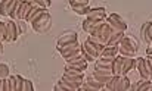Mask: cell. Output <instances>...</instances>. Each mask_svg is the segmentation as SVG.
I'll return each mask as SVG.
<instances>
[{
  "label": "cell",
  "mask_w": 152,
  "mask_h": 91,
  "mask_svg": "<svg viewBox=\"0 0 152 91\" xmlns=\"http://www.w3.org/2000/svg\"><path fill=\"white\" fill-rule=\"evenodd\" d=\"M31 27L36 32H46L52 27V16L48 10H43L39 16L31 21Z\"/></svg>",
  "instance_id": "obj_1"
},
{
  "label": "cell",
  "mask_w": 152,
  "mask_h": 91,
  "mask_svg": "<svg viewBox=\"0 0 152 91\" xmlns=\"http://www.w3.org/2000/svg\"><path fill=\"white\" fill-rule=\"evenodd\" d=\"M105 22L111 27V30H112L114 32H126V30H127L126 21H124L120 15H117V13L108 15L106 19H105Z\"/></svg>",
  "instance_id": "obj_2"
},
{
  "label": "cell",
  "mask_w": 152,
  "mask_h": 91,
  "mask_svg": "<svg viewBox=\"0 0 152 91\" xmlns=\"http://www.w3.org/2000/svg\"><path fill=\"white\" fill-rule=\"evenodd\" d=\"M80 47H81V44L77 41V43H72V44L64 46V47H58V51L65 60H68V59L80 54Z\"/></svg>",
  "instance_id": "obj_3"
},
{
  "label": "cell",
  "mask_w": 152,
  "mask_h": 91,
  "mask_svg": "<svg viewBox=\"0 0 152 91\" xmlns=\"http://www.w3.org/2000/svg\"><path fill=\"white\" fill-rule=\"evenodd\" d=\"M69 6L77 15H87L92 9V7H89L87 0H69Z\"/></svg>",
  "instance_id": "obj_4"
},
{
  "label": "cell",
  "mask_w": 152,
  "mask_h": 91,
  "mask_svg": "<svg viewBox=\"0 0 152 91\" xmlns=\"http://www.w3.org/2000/svg\"><path fill=\"white\" fill-rule=\"evenodd\" d=\"M86 19L87 21H92V22H105L106 19V10L105 7H95V9H90V12L86 15Z\"/></svg>",
  "instance_id": "obj_5"
},
{
  "label": "cell",
  "mask_w": 152,
  "mask_h": 91,
  "mask_svg": "<svg viewBox=\"0 0 152 91\" xmlns=\"http://www.w3.org/2000/svg\"><path fill=\"white\" fill-rule=\"evenodd\" d=\"M66 66L68 68H72V69H77V71H86L87 69V62L83 59V56L81 54H77V56H74V57H71V59H68L66 60Z\"/></svg>",
  "instance_id": "obj_6"
},
{
  "label": "cell",
  "mask_w": 152,
  "mask_h": 91,
  "mask_svg": "<svg viewBox=\"0 0 152 91\" xmlns=\"http://www.w3.org/2000/svg\"><path fill=\"white\" fill-rule=\"evenodd\" d=\"M72 43H77V32H74V31H66V32H64V34L56 40V48H58V47L68 46V44H72Z\"/></svg>",
  "instance_id": "obj_7"
},
{
  "label": "cell",
  "mask_w": 152,
  "mask_h": 91,
  "mask_svg": "<svg viewBox=\"0 0 152 91\" xmlns=\"http://www.w3.org/2000/svg\"><path fill=\"white\" fill-rule=\"evenodd\" d=\"M18 37H19V32L16 30L15 22L12 19L7 21L6 22V43H13V41L18 40Z\"/></svg>",
  "instance_id": "obj_8"
},
{
  "label": "cell",
  "mask_w": 152,
  "mask_h": 91,
  "mask_svg": "<svg viewBox=\"0 0 152 91\" xmlns=\"http://www.w3.org/2000/svg\"><path fill=\"white\" fill-rule=\"evenodd\" d=\"M92 77L96 79V81H99L102 85L105 87L109 81H111V78L114 77L112 75V71H102V69H95V72L92 74Z\"/></svg>",
  "instance_id": "obj_9"
},
{
  "label": "cell",
  "mask_w": 152,
  "mask_h": 91,
  "mask_svg": "<svg viewBox=\"0 0 152 91\" xmlns=\"http://www.w3.org/2000/svg\"><path fill=\"white\" fill-rule=\"evenodd\" d=\"M140 35H142V40L146 44L152 46V22L151 21H146V22L142 24V27H140Z\"/></svg>",
  "instance_id": "obj_10"
},
{
  "label": "cell",
  "mask_w": 152,
  "mask_h": 91,
  "mask_svg": "<svg viewBox=\"0 0 152 91\" xmlns=\"http://www.w3.org/2000/svg\"><path fill=\"white\" fill-rule=\"evenodd\" d=\"M118 46H123L124 48H127V50L136 53L137 48H139V41H137V38H134L133 35H124V38L121 40V43Z\"/></svg>",
  "instance_id": "obj_11"
},
{
  "label": "cell",
  "mask_w": 152,
  "mask_h": 91,
  "mask_svg": "<svg viewBox=\"0 0 152 91\" xmlns=\"http://www.w3.org/2000/svg\"><path fill=\"white\" fill-rule=\"evenodd\" d=\"M111 34H112L111 27H109L106 22H103V24L101 25V28H99V31H98V34H96L95 37H99V38H101V41H102V44L106 46V44H108V41H109Z\"/></svg>",
  "instance_id": "obj_12"
},
{
  "label": "cell",
  "mask_w": 152,
  "mask_h": 91,
  "mask_svg": "<svg viewBox=\"0 0 152 91\" xmlns=\"http://www.w3.org/2000/svg\"><path fill=\"white\" fill-rule=\"evenodd\" d=\"M117 56H118V46H105L99 54V57L109 59V60H114Z\"/></svg>",
  "instance_id": "obj_13"
},
{
  "label": "cell",
  "mask_w": 152,
  "mask_h": 91,
  "mask_svg": "<svg viewBox=\"0 0 152 91\" xmlns=\"http://www.w3.org/2000/svg\"><path fill=\"white\" fill-rule=\"evenodd\" d=\"M102 24L103 22H92V21L86 19V21H83V30L86 32H89V35H96Z\"/></svg>",
  "instance_id": "obj_14"
},
{
  "label": "cell",
  "mask_w": 152,
  "mask_h": 91,
  "mask_svg": "<svg viewBox=\"0 0 152 91\" xmlns=\"http://www.w3.org/2000/svg\"><path fill=\"white\" fill-rule=\"evenodd\" d=\"M136 68V59L134 57H123V69H121V77H127V74Z\"/></svg>",
  "instance_id": "obj_15"
},
{
  "label": "cell",
  "mask_w": 152,
  "mask_h": 91,
  "mask_svg": "<svg viewBox=\"0 0 152 91\" xmlns=\"http://www.w3.org/2000/svg\"><path fill=\"white\" fill-rule=\"evenodd\" d=\"M136 69H137V72H139V75L142 77L143 81H149V77H148V72H146V60H145V57L136 59Z\"/></svg>",
  "instance_id": "obj_16"
},
{
  "label": "cell",
  "mask_w": 152,
  "mask_h": 91,
  "mask_svg": "<svg viewBox=\"0 0 152 91\" xmlns=\"http://www.w3.org/2000/svg\"><path fill=\"white\" fill-rule=\"evenodd\" d=\"M112 62H114V60L98 57V59L95 60V69H102V71H111V68H112Z\"/></svg>",
  "instance_id": "obj_17"
},
{
  "label": "cell",
  "mask_w": 152,
  "mask_h": 91,
  "mask_svg": "<svg viewBox=\"0 0 152 91\" xmlns=\"http://www.w3.org/2000/svg\"><path fill=\"white\" fill-rule=\"evenodd\" d=\"M21 0H13L12 1V6H10V15L9 18L12 21H18L19 19V10H21Z\"/></svg>",
  "instance_id": "obj_18"
},
{
  "label": "cell",
  "mask_w": 152,
  "mask_h": 91,
  "mask_svg": "<svg viewBox=\"0 0 152 91\" xmlns=\"http://www.w3.org/2000/svg\"><path fill=\"white\" fill-rule=\"evenodd\" d=\"M31 9H33V4H31V0H27V1H22V3H21V10H19V19H21V21H25Z\"/></svg>",
  "instance_id": "obj_19"
},
{
  "label": "cell",
  "mask_w": 152,
  "mask_h": 91,
  "mask_svg": "<svg viewBox=\"0 0 152 91\" xmlns=\"http://www.w3.org/2000/svg\"><path fill=\"white\" fill-rule=\"evenodd\" d=\"M121 69H123V57L121 56H117L112 62V75L114 77H121Z\"/></svg>",
  "instance_id": "obj_20"
},
{
  "label": "cell",
  "mask_w": 152,
  "mask_h": 91,
  "mask_svg": "<svg viewBox=\"0 0 152 91\" xmlns=\"http://www.w3.org/2000/svg\"><path fill=\"white\" fill-rule=\"evenodd\" d=\"M105 88L109 91H121V77H112Z\"/></svg>",
  "instance_id": "obj_21"
},
{
  "label": "cell",
  "mask_w": 152,
  "mask_h": 91,
  "mask_svg": "<svg viewBox=\"0 0 152 91\" xmlns=\"http://www.w3.org/2000/svg\"><path fill=\"white\" fill-rule=\"evenodd\" d=\"M12 1H13V0H1V3H0V16H3V18H9Z\"/></svg>",
  "instance_id": "obj_22"
},
{
  "label": "cell",
  "mask_w": 152,
  "mask_h": 91,
  "mask_svg": "<svg viewBox=\"0 0 152 91\" xmlns=\"http://www.w3.org/2000/svg\"><path fill=\"white\" fill-rule=\"evenodd\" d=\"M124 32H114L112 31V34H111V37H109V41H108V44L106 46H118L121 43V40L124 38Z\"/></svg>",
  "instance_id": "obj_23"
},
{
  "label": "cell",
  "mask_w": 152,
  "mask_h": 91,
  "mask_svg": "<svg viewBox=\"0 0 152 91\" xmlns=\"http://www.w3.org/2000/svg\"><path fill=\"white\" fill-rule=\"evenodd\" d=\"M84 82H86V84H89L90 87L96 88V90H102V88H103V85H102V84L99 82V81H96V79H95V78H93L92 75L86 77V78H84Z\"/></svg>",
  "instance_id": "obj_24"
},
{
  "label": "cell",
  "mask_w": 152,
  "mask_h": 91,
  "mask_svg": "<svg viewBox=\"0 0 152 91\" xmlns=\"http://www.w3.org/2000/svg\"><path fill=\"white\" fill-rule=\"evenodd\" d=\"M64 75H68V77H80V78H84V72L83 71H77V69H72V68H68L65 66V72Z\"/></svg>",
  "instance_id": "obj_25"
},
{
  "label": "cell",
  "mask_w": 152,
  "mask_h": 91,
  "mask_svg": "<svg viewBox=\"0 0 152 91\" xmlns=\"http://www.w3.org/2000/svg\"><path fill=\"white\" fill-rule=\"evenodd\" d=\"M121 91H134L129 77H121Z\"/></svg>",
  "instance_id": "obj_26"
},
{
  "label": "cell",
  "mask_w": 152,
  "mask_h": 91,
  "mask_svg": "<svg viewBox=\"0 0 152 91\" xmlns=\"http://www.w3.org/2000/svg\"><path fill=\"white\" fill-rule=\"evenodd\" d=\"M10 77V69L6 63H0V79H6Z\"/></svg>",
  "instance_id": "obj_27"
},
{
  "label": "cell",
  "mask_w": 152,
  "mask_h": 91,
  "mask_svg": "<svg viewBox=\"0 0 152 91\" xmlns=\"http://www.w3.org/2000/svg\"><path fill=\"white\" fill-rule=\"evenodd\" d=\"M31 3H33L34 6H37V7L43 9V10H46V9L52 4L50 0H31Z\"/></svg>",
  "instance_id": "obj_28"
},
{
  "label": "cell",
  "mask_w": 152,
  "mask_h": 91,
  "mask_svg": "<svg viewBox=\"0 0 152 91\" xmlns=\"http://www.w3.org/2000/svg\"><path fill=\"white\" fill-rule=\"evenodd\" d=\"M58 85H59V87H61V88H62L64 91H77V88H75L74 85H71L69 82L64 81L62 78H61V79L58 81Z\"/></svg>",
  "instance_id": "obj_29"
},
{
  "label": "cell",
  "mask_w": 152,
  "mask_h": 91,
  "mask_svg": "<svg viewBox=\"0 0 152 91\" xmlns=\"http://www.w3.org/2000/svg\"><path fill=\"white\" fill-rule=\"evenodd\" d=\"M24 81L25 78L21 75H15V91H22L24 90Z\"/></svg>",
  "instance_id": "obj_30"
},
{
  "label": "cell",
  "mask_w": 152,
  "mask_h": 91,
  "mask_svg": "<svg viewBox=\"0 0 152 91\" xmlns=\"http://www.w3.org/2000/svg\"><path fill=\"white\" fill-rule=\"evenodd\" d=\"M149 90H152V81H142V82H139V85L136 88V91H149Z\"/></svg>",
  "instance_id": "obj_31"
},
{
  "label": "cell",
  "mask_w": 152,
  "mask_h": 91,
  "mask_svg": "<svg viewBox=\"0 0 152 91\" xmlns=\"http://www.w3.org/2000/svg\"><path fill=\"white\" fill-rule=\"evenodd\" d=\"M15 22V25H16V30H18V32L19 34H22V32H27V24H25V21H21V19H18V21H13Z\"/></svg>",
  "instance_id": "obj_32"
},
{
  "label": "cell",
  "mask_w": 152,
  "mask_h": 91,
  "mask_svg": "<svg viewBox=\"0 0 152 91\" xmlns=\"http://www.w3.org/2000/svg\"><path fill=\"white\" fill-rule=\"evenodd\" d=\"M6 43V22L0 21V44Z\"/></svg>",
  "instance_id": "obj_33"
},
{
  "label": "cell",
  "mask_w": 152,
  "mask_h": 91,
  "mask_svg": "<svg viewBox=\"0 0 152 91\" xmlns=\"http://www.w3.org/2000/svg\"><path fill=\"white\" fill-rule=\"evenodd\" d=\"M22 91H34V85L30 79H25L24 81V90Z\"/></svg>",
  "instance_id": "obj_34"
},
{
  "label": "cell",
  "mask_w": 152,
  "mask_h": 91,
  "mask_svg": "<svg viewBox=\"0 0 152 91\" xmlns=\"http://www.w3.org/2000/svg\"><path fill=\"white\" fill-rule=\"evenodd\" d=\"M87 41H90V43H98V44H102L101 38H99V37H95V35H89ZM102 46H103V44H102Z\"/></svg>",
  "instance_id": "obj_35"
},
{
  "label": "cell",
  "mask_w": 152,
  "mask_h": 91,
  "mask_svg": "<svg viewBox=\"0 0 152 91\" xmlns=\"http://www.w3.org/2000/svg\"><path fill=\"white\" fill-rule=\"evenodd\" d=\"M0 91H4V79H0Z\"/></svg>",
  "instance_id": "obj_36"
},
{
  "label": "cell",
  "mask_w": 152,
  "mask_h": 91,
  "mask_svg": "<svg viewBox=\"0 0 152 91\" xmlns=\"http://www.w3.org/2000/svg\"><path fill=\"white\" fill-rule=\"evenodd\" d=\"M53 91H64V90H62V88H61V87H59V85L56 84V85L53 87Z\"/></svg>",
  "instance_id": "obj_37"
},
{
  "label": "cell",
  "mask_w": 152,
  "mask_h": 91,
  "mask_svg": "<svg viewBox=\"0 0 152 91\" xmlns=\"http://www.w3.org/2000/svg\"><path fill=\"white\" fill-rule=\"evenodd\" d=\"M99 91H109V90H106V88L103 87V88H102V90H99Z\"/></svg>",
  "instance_id": "obj_38"
},
{
  "label": "cell",
  "mask_w": 152,
  "mask_h": 91,
  "mask_svg": "<svg viewBox=\"0 0 152 91\" xmlns=\"http://www.w3.org/2000/svg\"><path fill=\"white\" fill-rule=\"evenodd\" d=\"M1 51H3V48H1V44H0V54H1Z\"/></svg>",
  "instance_id": "obj_39"
},
{
  "label": "cell",
  "mask_w": 152,
  "mask_h": 91,
  "mask_svg": "<svg viewBox=\"0 0 152 91\" xmlns=\"http://www.w3.org/2000/svg\"><path fill=\"white\" fill-rule=\"evenodd\" d=\"M0 3H1V0H0Z\"/></svg>",
  "instance_id": "obj_40"
},
{
  "label": "cell",
  "mask_w": 152,
  "mask_h": 91,
  "mask_svg": "<svg viewBox=\"0 0 152 91\" xmlns=\"http://www.w3.org/2000/svg\"><path fill=\"white\" fill-rule=\"evenodd\" d=\"M149 91H152V90H149Z\"/></svg>",
  "instance_id": "obj_41"
}]
</instances>
